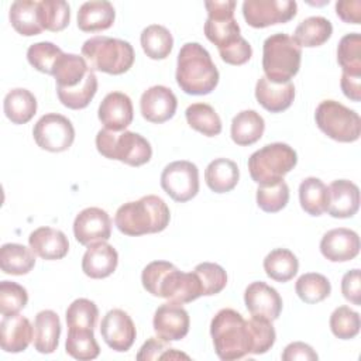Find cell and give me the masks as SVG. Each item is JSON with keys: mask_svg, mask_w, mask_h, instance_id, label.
<instances>
[{"mask_svg": "<svg viewBox=\"0 0 361 361\" xmlns=\"http://www.w3.org/2000/svg\"><path fill=\"white\" fill-rule=\"evenodd\" d=\"M141 282L152 296L180 305L203 296L197 275L195 272H182L168 261L149 262L142 269Z\"/></svg>", "mask_w": 361, "mask_h": 361, "instance_id": "6da1fadb", "label": "cell"}, {"mask_svg": "<svg viewBox=\"0 0 361 361\" xmlns=\"http://www.w3.org/2000/svg\"><path fill=\"white\" fill-rule=\"evenodd\" d=\"M176 83L188 94L212 93L219 83V71L210 54L199 42H186L178 54Z\"/></svg>", "mask_w": 361, "mask_h": 361, "instance_id": "7a4b0ae2", "label": "cell"}, {"mask_svg": "<svg viewBox=\"0 0 361 361\" xmlns=\"http://www.w3.org/2000/svg\"><path fill=\"white\" fill-rule=\"evenodd\" d=\"M169 219L166 203L159 196L147 195L121 204L116 212L114 224L123 234L137 237L165 230Z\"/></svg>", "mask_w": 361, "mask_h": 361, "instance_id": "3957f363", "label": "cell"}, {"mask_svg": "<svg viewBox=\"0 0 361 361\" xmlns=\"http://www.w3.org/2000/svg\"><path fill=\"white\" fill-rule=\"evenodd\" d=\"M210 334L220 360H240L252 351L248 320L234 309H221L214 314L210 323Z\"/></svg>", "mask_w": 361, "mask_h": 361, "instance_id": "277c9868", "label": "cell"}, {"mask_svg": "<svg viewBox=\"0 0 361 361\" xmlns=\"http://www.w3.org/2000/svg\"><path fill=\"white\" fill-rule=\"evenodd\" d=\"M82 56L92 71L121 75L134 63V49L128 41L97 35L82 45Z\"/></svg>", "mask_w": 361, "mask_h": 361, "instance_id": "5b68a950", "label": "cell"}, {"mask_svg": "<svg viewBox=\"0 0 361 361\" xmlns=\"http://www.w3.org/2000/svg\"><path fill=\"white\" fill-rule=\"evenodd\" d=\"M302 49L283 32L269 35L262 45V69L274 83H286L299 72Z\"/></svg>", "mask_w": 361, "mask_h": 361, "instance_id": "8992f818", "label": "cell"}, {"mask_svg": "<svg viewBox=\"0 0 361 361\" xmlns=\"http://www.w3.org/2000/svg\"><path fill=\"white\" fill-rule=\"evenodd\" d=\"M96 148L103 157L131 166H141L152 157L151 144L141 134L127 130H100L96 135Z\"/></svg>", "mask_w": 361, "mask_h": 361, "instance_id": "52a82bcc", "label": "cell"}, {"mask_svg": "<svg viewBox=\"0 0 361 361\" xmlns=\"http://www.w3.org/2000/svg\"><path fill=\"white\" fill-rule=\"evenodd\" d=\"M298 164L296 151L285 142L267 144L248 158V171L258 185H272L283 179Z\"/></svg>", "mask_w": 361, "mask_h": 361, "instance_id": "ba28073f", "label": "cell"}, {"mask_svg": "<svg viewBox=\"0 0 361 361\" xmlns=\"http://www.w3.org/2000/svg\"><path fill=\"white\" fill-rule=\"evenodd\" d=\"M314 120L317 127L331 140L338 142H354L361 134V118L336 100H323L316 109Z\"/></svg>", "mask_w": 361, "mask_h": 361, "instance_id": "9c48e42d", "label": "cell"}, {"mask_svg": "<svg viewBox=\"0 0 361 361\" xmlns=\"http://www.w3.org/2000/svg\"><path fill=\"white\" fill-rule=\"evenodd\" d=\"M204 7L207 10V20L204 23V35L213 42L217 49H224L234 44L240 37V25L234 18L235 1H206Z\"/></svg>", "mask_w": 361, "mask_h": 361, "instance_id": "30bf717a", "label": "cell"}, {"mask_svg": "<svg viewBox=\"0 0 361 361\" xmlns=\"http://www.w3.org/2000/svg\"><path fill=\"white\" fill-rule=\"evenodd\" d=\"M32 135L39 148L49 152H62L73 144L75 128L65 116L47 113L35 123Z\"/></svg>", "mask_w": 361, "mask_h": 361, "instance_id": "8fae6325", "label": "cell"}, {"mask_svg": "<svg viewBox=\"0 0 361 361\" xmlns=\"http://www.w3.org/2000/svg\"><path fill=\"white\" fill-rule=\"evenodd\" d=\"M161 186L175 202L185 203L199 192V169L190 161H173L164 168Z\"/></svg>", "mask_w": 361, "mask_h": 361, "instance_id": "7c38bea8", "label": "cell"}, {"mask_svg": "<svg viewBox=\"0 0 361 361\" xmlns=\"http://www.w3.org/2000/svg\"><path fill=\"white\" fill-rule=\"evenodd\" d=\"M296 11L298 4L292 0H245L243 3L244 20L254 28L288 23Z\"/></svg>", "mask_w": 361, "mask_h": 361, "instance_id": "4fadbf2b", "label": "cell"}, {"mask_svg": "<svg viewBox=\"0 0 361 361\" xmlns=\"http://www.w3.org/2000/svg\"><path fill=\"white\" fill-rule=\"evenodd\" d=\"M73 235L79 244L87 247L107 241L111 235V219L100 207H86L75 217Z\"/></svg>", "mask_w": 361, "mask_h": 361, "instance_id": "5bb4252c", "label": "cell"}, {"mask_svg": "<svg viewBox=\"0 0 361 361\" xmlns=\"http://www.w3.org/2000/svg\"><path fill=\"white\" fill-rule=\"evenodd\" d=\"M100 334L111 350L124 353L134 344L137 330L127 312L111 309L102 319Z\"/></svg>", "mask_w": 361, "mask_h": 361, "instance_id": "9a60e30c", "label": "cell"}, {"mask_svg": "<svg viewBox=\"0 0 361 361\" xmlns=\"http://www.w3.org/2000/svg\"><path fill=\"white\" fill-rule=\"evenodd\" d=\"M245 307L254 317L274 322L282 312V298L278 290L262 281L252 282L244 292Z\"/></svg>", "mask_w": 361, "mask_h": 361, "instance_id": "2e32d148", "label": "cell"}, {"mask_svg": "<svg viewBox=\"0 0 361 361\" xmlns=\"http://www.w3.org/2000/svg\"><path fill=\"white\" fill-rule=\"evenodd\" d=\"M154 331L164 341H178L189 331V314L180 303L168 302L161 305L154 313Z\"/></svg>", "mask_w": 361, "mask_h": 361, "instance_id": "e0dca14e", "label": "cell"}, {"mask_svg": "<svg viewBox=\"0 0 361 361\" xmlns=\"http://www.w3.org/2000/svg\"><path fill=\"white\" fill-rule=\"evenodd\" d=\"M178 100L173 92L162 85L148 87L140 99V110L142 117L149 123H165L173 117Z\"/></svg>", "mask_w": 361, "mask_h": 361, "instance_id": "ac0fdd59", "label": "cell"}, {"mask_svg": "<svg viewBox=\"0 0 361 361\" xmlns=\"http://www.w3.org/2000/svg\"><path fill=\"white\" fill-rule=\"evenodd\" d=\"M322 255L331 262H345L360 252V237L354 230L338 227L329 230L320 241Z\"/></svg>", "mask_w": 361, "mask_h": 361, "instance_id": "d6986e66", "label": "cell"}, {"mask_svg": "<svg viewBox=\"0 0 361 361\" xmlns=\"http://www.w3.org/2000/svg\"><path fill=\"white\" fill-rule=\"evenodd\" d=\"M97 116L104 128L123 131L131 124L134 117L131 99L126 93L111 92L102 100Z\"/></svg>", "mask_w": 361, "mask_h": 361, "instance_id": "ffe728a7", "label": "cell"}, {"mask_svg": "<svg viewBox=\"0 0 361 361\" xmlns=\"http://www.w3.org/2000/svg\"><path fill=\"white\" fill-rule=\"evenodd\" d=\"M360 207V189L347 179L333 180L329 186L327 213L336 219L353 217Z\"/></svg>", "mask_w": 361, "mask_h": 361, "instance_id": "44dd1931", "label": "cell"}, {"mask_svg": "<svg viewBox=\"0 0 361 361\" xmlns=\"http://www.w3.org/2000/svg\"><path fill=\"white\" fill-rule=\"evenodd\" d=\"M34 340L30 320L18 313L3 316L0 322V345L6 353H21Z\"/></svg>", "mask_w": 361, "mask_h": 361, "instance_id": "7402d4cb", "label": "cell"}, {"mask_svg": "<svg viewBox=\"0 0 361 361\" xmlns=\"http://www.w3.org/2000/svg\"><path fill=\"white\" fill-rule=\"evenodd\" d=\"M118 264V254L116 248L106 241L89 245L82 258V271L92 279H102L110 276Z\"/></svg>", "mask_w": 361, "mask_h": 361, "instance_id": "603a6c76", "label": "cell"}, {"mask_svg": "<svg viewBox=\"0 0 361 361\" xmlns=\"http://www.w3.org/2000/svg\"><path fill=\"white\" fill-rule=\"evenodd\" d=\"M30 248L42 259L54 261L63 258L69 251L68 237L52 227H38L28 237Z\"/></svg>", "mask_w": 361, "mask_h": 361, "instance_id": "cb8c5ba5", "label": "cell"}, {"mask_svg": "<svg viewBox=\"0 0 361 361\" xmlns=\"http://www.w3.org/2000/svg\"><path fill=\"white\" fill-rule=\"evenodd\" d=\"M255 99L265 110L281 113L290 107L295 99V86L292 82L274 83L262 76L255 85Z\"/></svg>", "mask_w": 361, "mask_h": 361, "instance_id": "d4e9b609", "label": "cell"}, {"mask_svg": "<svg viewBox=\"0 0 361 361\" xmlns=\"http://www.w3.org/2000/svg\"><path fill=\"white\" fill-rule=\"evenodd\" d=\"M114 7L106 0H90L83 3L78 11V27L85 32H97L113 25Z\"/></svg>", "mask_w": 361, "mask_h": 361, "instance_id": "484cf974", "label": "cell"}, {"mask_svg": "<svg viewBox=\"0 0 361 361\" xmlns=\"http://www.w3.org/2000/svg\"><path fill=\"white\" fill-rule=\"evenodd\" d=\"M61 336L59 316L54 310H41L34 319V347L41 354L56 350Z\"/></svg>", "mask_w": 361, "mask_h": 361, "instance_id": "4316f807", "label": "cell"}, {"mask_svg": "<svg viewBox=\"0 0 361 361\" xmlns=\"http://www.w3.org/2000/svg\"><path fill=\"white\" fill-rule=\"evenodd\" d=\"M89 71L90 68L82 55L63 52L52 72V76L56 80V89L78 87L85 80Z\"/></svg>", "mask_w": 361, "mask_h": 361, "instance_id": "83f0119b", "label": "cell"}, {"mask_svg": "<svg viewBox=\"0 0 361 361\" xmlns=\"http://www.w3.org/2000/svg\"><path fill=\"white\" fill-rule=\"evenodd\" d=\"M265 130V121L255 110H243L231 121V140L241 147L257 142Z\"/></svg>", "mask_w": 361, "mask_h": 361, "instance_id": "f1b7e54d", "label": "cell"}, {"mask_svg": "<svg viewBox=\"0 0 361 361\" xmlns=\"http://www.w3.org/2000/svg\"><path fill=\"white\" fill-rule=\"evenodd\" d=\"M240 178L238 166L234 161L227 158L213 159L206 171L204 180L210 190L214 193H226L235 188Z\"/></svg>", "mask_w": 361, "mask_h": 361, "instance_id": "f546056e", "label": "cell"}, {"mask_svg": "<svg viewBox=\"0 0 361 361\" xmlns=\"http://www.w3.org/2000/svg\"><path fill=\"white\" fill-rule=\"evenodd\" d=\"M331 34L333 25L330 20L320 16H313L299 23V25L295 28L292 38L300 48H314L327 42Z\"/></svg>", "mask_w": 361, "mask_h": 361, "instance_id": "4dcf8cb0", "label": "cell"}, {"mask_svg": "<svg viewBox=\"0 0 361 361\" xmlns=\"http://www.w3.org/2000/svg\"><path fill=\"white\" fill-rule=\"evenodd\" d=\"M3 107L6 117L13 124H25L37 111V99L30 90L16 87L6 94Z\"/></svg>", "mask_w": 361, "mask_h": 361, "instance_id": "1f68e13d", "label": "cell"}, {"mask_svg": "<svg viewBox=\"0 0 361 361\" xmlns=\"http://www.w3.org/2000/svg\"><path fill=\"white\" fill-rule=\"evenodd\" d=\"M35 265V254L23 244L7 243L0 248V267L8 275H25Z\"/></svg>", "mask_w": 361, "mask_h": 361, "instance_id": "d6a6232c", "label": "cell"}, {"mask_svg": "<svg viewBox=\"0 0 361 361\" xmlns=\"http://www.w3.org/2000/svg\"><path fill=\"white\" fill-rule=\"evenodd\" d=\"M8 18L13 28L24 37L38 35L42 31L38 20V1L17 0L11 3Z\"/></svg>", "mask_w": 361, "mask_h": 361, "instance_id": "836d02e7", "label": "cell"}, {"mask_svg": "<svg viewBox=\"0 0 361 361\" xmlns=\"http://www.w3.org/2000/svg\"><path fill=\"white\" fill-rule=\"evenodd\" d=\"M299 202L310 216H320L327 210L329 188L319 178L309 176L299 185Z\"/></svg>", "mask_w": 361, "mask_h": 361, "instance_id": "e575fe53", "label": "cell"}, {"mask_svg": "<svg viewBox=\"0 0 361 361\" xmlns=\"http://www.w3.org/2000/svg\"><path fill=\"white\" fill-rule=\"evenodd\" d=\"M265 274L276 282L290 281L299 269L296 255L286 248H275L264 258Z\"/></svg>", "mask_w": 361, "mask_h": 361, "instance_id": "d590c367", "label": "cell"}, {"mask_svg": "<svg viewBox=\"0 0 361 361\" xmlns=\"http://www.w3.org/2000/svg\"><path fill=\"white\" fill-rule=\"evenodd\" d=\"M140 41L145 55L157 61L165 59L173 48V38L171 31L159 24H151L145 27L141 32Z\"/></svg>", "mask_w": 361, "mask_h": 361, "instance_id": "8d00e7d4", "label": "cell"}, {"mask_svg": "<svg viewBox=\"0 0 361 361\" xmlns=\"http://www.w3.org/2000/svg\"><path fill=\"white\" fill-rule=\"evenodd\" d=\"M185 116L188 124L206 137H214L221 133V120L216 110L207 103L190 104Z\"/></svg>", "mask_w": 361, "mask_h": 361, "instance_id": "74e56055", "label": "cell"}, {"mask_svg": "<svg viewBox=\"0 0 361 361\" xmlns=\"http://www.w3.org/2000/svg\"><path fill=\"white\" fill-rule=\"evenodd\" d=\"M65 348L71 357L82 361L94 360L100 354L92 329H68Z\"/></svg>", "mask_w": 361, "mask_h": 361, "instance_id": "f35d334b", "label": "cell"}, {"mask_svg": "<svg viewBox=\"0 0 361 361\" xmlns=\"http://www.w3.org/2000/svg\"><path fill=\"white\" fill-rule=\"evenodd\" d=\"M295 290L300 300L313 305L324 300L330 295L331 285L324 275L317 272H307L298 278Z\"/></svg>", "mask_w": 361, "mask_h": 361, "instance_id": "ab89813d", "label": "cell"}, {"mask_svg": "<svg viewBox=\"0 0 361 361\" xmlns=\"http://www.w3.org/2000/svg\"><path fill=\"white\" fill-rule=\"evenodd\" d=\"M38 20L42 30L62 31L71 20L69 4L63 0H41L38 1Z\"/></svg>", "mask_w": 361, "mask_h": 361, "instance_id": "60d3db41", "label": "cell"}, {"mask_svg": "<svg viewBox=\"0 0 361 361\" xmlns=\"http://www.w3.org/2000/svg\"><path fill=\"white\" fill-rule=\"evenodd\" d=\"M97 92V78L94 72L90 69L85 80L73 89H56V94L59 102L72 110L85 109Z\"/></svg>", "mask_w": 361, "mask_h": 361, "instance_id": "b9f144b4", "label": "cell"}, {"mask_svg": "<svg viewBox=\"0 0 361 361\" xmlns=\"http://www.w3.org/2000/svg\"><path fill=\"white\" fill-rule=\"evenodd\" d=\"M337 62L344 73L361 76V35L345 34L337 47Z\"/></svg>", "mask_w": 361, "mask_h": 361, "instance_id": "7bdbcfd3", "label": "cell"}, {"mask_svg": "<svg viewBox=\"0 0 361 361\" xmlns=\"http://www.w3.org/2000/svg\"><path fill=\"white\" fill-rule=\"evenodd\" d=\"M68 329H94L97 317H99V309L94 302L79 298L75 299L66 309L65 313Z\"/></svg>", "mask_w": 361, "mask_h": 361, "instance_id": "ee69618b", "label": "cell"}, {"mask_svg": "<svg viewBox=\"0 0 361 361\" xmlns=\"http://www.w3.org/2000/svg\"><path fill=\"white\" fill-rule=\"evenodd\" d=\"M62 49L49 41L35 42L27 51V59L37 71L52 75L58 59L62 56Z\"/></svg>", "mask_w": 361, "mask_h": 361, "instance_id": "f6af8a7d", "label": "cell"}, {"mask_svg": "<svg viewBox=\"0 0 361 361\" xmlns=\"http://www.w3.org/2000/svg\"><path fill=\"white\" fill-rule=\"evenodd\" d=\"M289 202V188L282 179L272 185H259L257 189V204L267 213L282 210Z\"/></svg>", "mask_w": 361, "mask_h": 361, "instance_id": "bcb514c9", "label": "cell"}, {"mask_svg": "<svg viewBox=\"0 0 361 361\" xmlns=\"http://www.w3.org/2000/svg\"><path fill=\"white\" fill-rule=\"evenodd\" d=\"M360 314L348 306H338L330 316L331 333L341 338L350 340L360 333Z\"/></svg>", "mask_w": 361, "mask_h": 361, "instance_id": "7dc6e473", "label": "cell"}, {"mask_svg": "<svg viewBox=\"0 0 361 361\" xmlns=\"http://www.w3.org/2000/svg\"><path fill=\"white\" fill-rule=\"evenodd\" d=\"M193 272L197 275L203 296H212L219 292H221L227 285V274L223 267L214 262H202L197 264L193 269Z\"/></svg>", "mask_w": 361, "mask_h": 361, "instance_id": "c3c4849f", "label": "cell"}, {"mask_svg": "<svg viewBox=\"0 0 361 361\" xmlns=\"http://www.w3.org/2000/svg\"><path fill=\"white\" fill-rule=\"evenodd\" d=\"M28 302V293L24 286L11 282H0V313L3 316L16 314L25 307Z\"/></svg>", "mask_w": 361, "mask_h": 361, "instance_id": "681fc988", "label": "cell"}, {"mask_svg": "<svg viewBox=\"0 0 361 361\" xmlns=\"http://www.w3.org/2000/svg\"><path fill=\"white\" fill-rule=\"evenodd\" d=\"M248 326L252 337L251 354H264L268 350H271L276 338V333L272 326V322L251 316V319L248 320Z\"/></svg>", "mask_w": 361, "mask_h": 361, "instance_id": "f907efd6", "label": "cell"}, {"mask_svg": "<svg viewBox=\"0 0 361 361\" xmlns=\"http://www.w3.org/2000/svg\"><path fill=\"white\" fill-rule=\"evenodd\" d=\"M219 54H220V58L228 65H244L251 59L252 48L245 38L240 37L230 47L220 49Z\"/></svg>", "mask_w": 361, "mask_h": 361, "instance_id": "816d5d0a", "label": "cell"}, {"mask_svg": "<svg viewBox=\"0 0 361 361\" xmlns=\"http://www.w3.org/2000/svg\"><path fill=\"white\" fill-rule=\"evenodd\" d=\"M361 282H360V269L354 268L344 274L341 279V293L353 305H361Z\"/></svg>", "mask_w": 361, "mask_h": 361, "instance_id": "f5cc1de1", "label": "cell"}, {"mask_svg": "<svg viewBox=\"0 0 361 361\" xmlns=\"http://www.w3.org/2000/svg\"><path fill=\"white\" fill-rule=\"evenodd\" d=\"M171 347L166 345V341H164L162 338H157V337H151L148 338L140 348L138 354H137V360L138 361H148V360H162L165 353L169 350Z\"/></svg>", "mask_w": 361, "mask_h": 361, "instance_id": "db71d44e", "label": "cell"}, {"mask_svg": "<svg viewBox=\"0 0 361 361\" xmlns=\"http://www.w3.org/2000/svg\"><path fill=\"white\" fill-rule=\"evenodd\" d=\"M281 357L283 361H295V360L314 361L319 358L316 351L309 344L302 343V341H295V343L288 344Z\"/></svg>", "mask_w": 361, "mask_h": 361, "instance_id": "11a10c76", "label": "cell"}, {"mask_svg": "<svg viewBox=\"0 0 361 361\" xmlns=\"http://www.w3.org/2000/svg\"><path fill=\"white\" fill-rule=\"evenodd\" d=\"M336 13L344 23L360 24L361 1L360 0H340L336 3Z\"/></svg>", "mask_w": 361, "mask_h": 361, "instance_id": "9f6ffc18", "label": "cell"}, {"mask_svg": "<svg viewBox=\"0 0 361 361\" xmlns=\"http://www.w3.org/2000/svg\"><path fill=\"white\" fill-rule=\"evenodd\" d=\"M340 86L345 97H348L353 102L361 100V76L348 75L343 72Z\"/></svg>", "mask_w": 361, "mask_h": 361, "instance_id": "6f0895ef", "label": "cell"}]
</instances>
